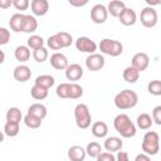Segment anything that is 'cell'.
<instances>
[{"instance_id":"cell-22","label":"cell","mask_w":161,"mask_h":161,"mask_svg":"<svg viewBox=\"0 0 161 161\" xmlns=\"http://www.w3.org/2000/svg\"><path fill=\"white\" fill-rule=\"evenodd\" d=\"M54 83H55V79H54V77L50 75V74H42V75H38V77L35 78V80H34V84L40 86V87L47 88V89L52 88V87L54 86Z\"/></svg>"},{"instance_id":"cell-32","label":"cell","mask_w":161,"mask_h":161,"mask_svg":"<svg viewBox=\"0 0 161 161\" xmlns=\"http://www.w3.org/2000/svg\"><path fill=\"white\" fill-rule=\"evenodd\" d=\"M86 151H87V155L89 157H93V158H97L101 153H102V147L98 142H89L86 147Z\"/></svg>"},{"instance_id":"cell-25","label":"cell","mask_w":161,"mask_h":161,"mask_svg":"<svg viewBox=\"0 0 161 161\" xmlns=\"http://www.w3.org/2000/svg\"><path fill=\"white\" fill-rule=\"evenodd\" d=\"M122 77L127 83H136L140 78V72L136 68H133L132 65H130V67L125 68V70L122 73Z\"/></svg>"},{"instance_id":"cell-18","label":"cell","mask_w":161,"mask_h":161,"mask_svg":"<svg viewBox=\"0 0 161 161\" xmlns=\"http://www.w3.org/2000/svg\"><path fill=\"white\" fill-rule=\"evenodd\" d=\"M24 19H25V15L21 14V13H15L10 16V20H9V26L13 31L15 33H19V31H23V28H24Z\"/></svg>"},{"instance_id":"cell-39","label":"cell","mask_w":161,"mask_h":161,"mask_svg":"<svg viewBox=\"0 0 161 161\" xmlns=\"http://www.w3.org/2000/svg\"><path fill=\"white\" fill-rule=\"evenodd\" d=\"M9 40H10V31H9L6 28L1 26V28H0V45L8 44Z\"/></svg>"},{"instance_id":"cell-8","label":"cell","mask_w":161,"mask_h":161,"mask_svg":"<svg viewBox=\"0 0 161 161\" xmlns=\"http://www.w3.org/2000/svg\"><path fill=\"white\" fill-rule=\"evenodd\" d=\"M75 48L79 52L83 53H88V54H93L97 50V44L94 40H92L88 36H79L75 40Z\"/></svg>"},{"instance_id":"cell-36","label":"cell","mask_w":161,"mask_h":161,"mask_svg":"<svg viewBox=\"0 0 161 161\" xmlns=\"http://www.w3.org/2000/svg\"><path fill=\"white\" fill-rule=\"evenodd\" d=\"M83 96V88L82 86L77 83H70V91H69V99H78Z\"/></svg>"},{"instance_id":"cell-2","label":"cell","mask_w":161,"mask_h":161,"mask_svg":"<svg viewBox=\"0 0 161 161\" xmlns=\"http://www.w3.org/2000/svg\"><path fill=\"white\" fill-rule=\"evenodd\" d=\"M114 106L118 109H131L138 102V96L132 89H123L114 96Z\"/></svg>"},{"instance_id":"cell-29","label":"cell","mask_w":161,"mask_h":161,"mask_svg":"<svg viewBox=\"0 0 161 161\" xmlns=\"http://www.w3.org/2000/svg\"><path fill=\"white\" fill-rule=\"evenodd\" d=\"M23 121H24V123H25L26 127L35 130V128H39V127L42 126V121H43V119H40L39 117H35V116H33V114L26 113V114L24 116V119H23Z\"/></svg>"},{"instance_id":"cell-23","label":"cell","mask_w":161,"mask_h":161,"mask_svg":"<svg viewBox=\"0 0 161 161\" xmlns=\"http://www.w3.org/2000/svg\"><path fill=\"white\" fill-rule=\"evenodd\" d=\"M28 113L29 114H33L35 117H39L40 119H44L47 117L48 111H47V107L44 104H42V103H33L28 108Z\"/></svg>"},{"instance_id":"cell-5","label":"cell","mask_w":161,"mask_h":161,"mask_svg":"<svg viewBox=\"0 0 161 161\" xmlns=\"http://www.w3.org/2000/svg\"><path fill=\"white\" fill-rule=\"evenodd\" d=\"M98 48L103 54H107L109 57H118L123 52L122 43L118 40H114V39H109V38L102 39L98 44Z\"/></svg>"},{"instance_id":"cell-27","label":"cell","mask_w":161,"mask_h":161,"mask_svg":"<svg viewBox=\"0 0 161 161\" xmlns=\"http://www.w3.org/2000/svg\"><path fill=\"white\" fill-rule=\"evenodd\" d=\"M21 119H24V118H23L21 111H20L18 107H10V108L6 111V121L15 122V123H20Z\"/></svg>"},{"instance_id":"cell-4","label":"cell","mask_w":161,"mask_h":161,"mask_svg":"<svg viewBox=\"0 0 161 161\" xmlns=\"http://www.w3.org/2000/svg\"><path fill=\"white\" fill-rule=\"evenodd\" d=\"M74 119H75L77 126L80 130H86L91 126L92 116H91L89 108L86 103H78L74 107Z\"/></svg>"},{"instance_id":"cell-34","label":"cell","mask_w":161,"mask_h":161,"mask_svg":"<svg viewBox=\"0 0 161 161\" xmlns=\"http://www.w3.org/2000/svg\"><path fill=\"white\" fill-rule=\"evenodd\" d=\"M57 36L59 38V42L63 48H68L73 43V36L67 31H59V33H57Z\"/></svg>"},{"instance_id":"cell-19","label":"cell","mask_w":161,"mask_h":161,"mask_svg":"<svg viewBox=\"0 0 161 161\" xmlns=\"http://www.w3.org/2000/svg\"><path fill=\"white\" fill-rule=\"evenodd\" d=\"M91 131H92V135L94 137H97V138H104L108 135V126L103 121H97V122H94L92 125Z\"/></svg>"},{"instance_id":"cell-43","label":"cell","mask_w":161,"mask_h":161,"mask_svg":"<svg viewBox=\"0 0 161 161\" xmlns=\"http://www.w3.org/2000/svg\"><path fill=\"white\" fill-rule=\"evenodd\" d=\"M116 161H130V157H128V153L126 151H118L117 152V156H116Z\"/></svg>"},{"instance_id":"cell-48","label":"cell","mask_w":161,"mask_h":161,"mask_svg":"<svg viewBox=\"0 0 161 161\" xmlns=\"http://www.w3.org/2000/svg\"><path fill=\"white\" fill-rule=\"evenodd\" d=\"M4 60H5V54H4V52L1 50V60H0V62L4 63Z\"/></svg>"},{"instance_id":"cell-20","label":"cell","mask_w":161,"mask_h":161,"mask_svg":"<svg viewBox=\"0 0 161 161\" xmlns=\"http://www.w3.org/2000/svg\"><path fill=\"white\" fill-rule=\"evenodd\" d=\"M126 9V5L123 1L121 0H112L108 3L107 5V10H108V14H111L112 16L114 18H118L119 14Z\"/></svg>"},{"instance_id":"cell-16","label":"cell","mask_w":161,"mask_h":161,"mask_svg":"<svg viewBox=\"0 0 161 161\" xmlns=\"http://www.w3.org/2000/svg\"><path fill=\"white\" fill-rule=\"evenodd\" d=\"M30 8H31V11L34 15L43 16L49 10V3H48V0H33L30 3Z\"/></svg>"},{"instance_id":"cell-40","label":"cell","mask_w":161,"mask_h":161,"mask_svg":"<svg viewBox=\"0 0 161 161\" xmlns=\"http://www.w3.org/2000/svg\"><path fill=\"white\" fill-rule=\"evenodd\" d=\"M13 5L16 10H26L29 8L30 3H29V0H14Z\"/></svg>"},{"instance_id":"cell-9","label":"cell","mask_w":161,"mask_h":161,"mask_svg":"<svg viewBox=\"0 0 161 161\" xmlns=\"http://www.w3.org/2000/svg\"><path fill=\"white\" fill-rule=\"evenodd\" d=\"M104 57L102 54H98V53H93V54H89L87 58H86V67L92 70V72H98L101 70L103 67H104Z\"/></svg>"},{"instance_id":"cell-1","label":"cell","mask_w":161,"mask_h":161,"mask_svg":"<svg viewBox=\"0 0 161 161\" xmlns=\"http://www.w3.org/2000/svg\"><path fill=\"white\" fill-rule=\"evenodd\" d=\"M114 130L121 135V137L131 138L136 135V125L131 121V118L126 113H119L113 119Z\"/></svg>"},{"instance_id":"cell-47","label":"cell","mask_w":161,"mask_h":161,"mask_svg":"<svg viewBox=\"0 0 161 161\" xmlns=\"http://www.w3.org/2000/svg\"><path fill=\"white\" fill-rule=\"evenodd\" d=\"M146 4H147V6L153 8L155 5H161V1L160 0H146Z\"/></svg>"},{"instance_id":"cell-13","label":"cell","mask_w":161,"mask_h":161,"mask_svg":"<svg viewBox=\"0 0 161 161\" xmlns=\"http://www.w3.org/2000/svg\"><path fill=\"white\" fill-rule=\"evenodd\" d=\"M103 147L106 148V151L108 152H118L122 150L123 147V141L121 140V137H117V136H111V137H106L104 140V143H103Z\"/></svg>"},{"instance_id":"cell-35","label":"cell","mask_w":161,"mask_h":161,"mask_svg":"<svg viewBox=\"0 0 161 161\" xmlns=\"http://www.w3.org/2000/svg\"><path fill=\"white\" fill-rule=\"evenodd\" d=\"M147 91H148V93L152 94V96H161V80L155 79V80L148 82V84H147Z\"/></svg>"},{"instance_id":"cell-33","label":"cell","mask_w":161,"mask_h":161,"mask_svg":"<svg viewBox=\"0 0 161 161\" xmlns=\"http://www.w3.org/2000/svg\"><path fill=\"white\" fill-rule=\"evenodd\" d=\"M69 91H70V83H60L58 87H57V96L62 99H67L69 98Z\"/></svg>"},{"instance_id":"cell-44","label":"cell","mask_w":161,"mask_h":161,"mask_svg":"<svg viewBox=\"0 0 161 161\" xmlns=\"http://www.w3.org/2000/svg\"><path fill=\"white\" fill-rule=\"evenodd\" d=\"M68 3H69V5H72V6L80 8V6L87 5V4H88V0H69Z\"/></svg>"},{"instance_id":"cell-30","label":"cell","mask_w":161,"mask_h":161,"mask_svg":"<svg viewBox=\"0 0 161 161\" xmlns=\"http://www.w3.org/2000/svg\"><path fill=\"white\" fill-rule=\"evenodd\" d=\"M20 131V127H19V123H15V122H10V121H6L5 125H4V135L9 136V137H15Z\"/></svg>"},{"instance_id":"cell-38","label":"cell","mask_w":161,"mask_h":161,"mask_svg":"<svg viewBox=\"0 0 161 161\" xmlns=\"http://www.w3.org/2000/svg\"><path fill=\"white\" fill-rule=\"evenodd\" d=\"M47 45L52 49V50H60L63 47H62V44H60V42H59V38L57 36V34H53V35H50L48 39H47Z\"/></svg>"},{"instance_id":"cell-11","label":"cell","mask_w":161,"mask_h":161,"mask_svg":"<svg viewBox=\"0 0 161 161\" xmlns=\"http://www.w3.org/2000/svg\"><path fill=\"white\" fill-rule=\"evenodd\" d=\"M50 65L54 68V69H58V70H65L69 65L68 63V58L63 54V53H59V52H55L54 54L50 55Z\"/></svg>"},{"instance_id":"cell-41","label":"cell","mask_w":161,"mask_h":161,"mask_svg":"<svg viewBox=\"0 0 161 161\" xmlns=\"http://www.w3.org/2000/svg\"><path fill=\"white\" fill-rule=\"evenodd\" d=\"M152 119L156 125L161 126V106H156L152 109Z\"/></svg>"},{"instance_id":"cell-7","label":"cell","mask_w":161,"mask_h":161,"mask_svg":"<svg viewBox=\"0 0 161 161\" xmlns=\"http://www.w3.org/2000/svg\"><path fill=\"white\" fill-rule=\"evenodd\" d=\"M108 10L103 4H96L91 9V20L94 24H103L107 20Z\"/></svg>"},{"instance_id":"cell-6","label":"cell","mask_w":161,"mask_h":161,"mask_svg":"<svg viewBox=\"0 0 161 161\" xmlns=\"http://www.w3.org/2000/svg\"><path fill=\"white\" fill-rule=\"evenodd\" d=\"M157 20H158V15H157V11L153 8L146 6L141 10L140 21L145 28H153L157 24Z\"/></svg>"},{"instance_id":"cell-28","label":"cell","mask_w":161,"mask_h":161,"mask_svg":"<svg viewBox=\"0 0 161 161\" xmlns=\"http://www.w3.org/2000/svg\"><path fill=\"white\" fill-rule=\"evenodd\" d=\"M30 94H31V97H33L34 99L42 101V99H45V98L48 97V89H47V88H43V87H40V86L34 84V86L31 87V89H30Z\"/></svg>"},{"instance_id":"cell-12","label":"cell","mask_w":161,"mask_h":161,"mask_svg":"<svg viewBox=\"0 0 161 161\" xmlns=\"http://www.w3.org/2000/svg\"><path fill=\"white\" fill-rule=\"evenodd\" d=\"M118 20L125 26H132L137 21V14L132 8H126L118 16Z\"/></svg>"},{"instance_id":"cell-46","label":"cell","mask_w":161,"mask_h":161,"mask_svg":"<svg viewBox=\"0 0 161 161\" xmlns=\"http://www.w3.org/2000/svg\"><path fill=\"white\" fill-rule=\"evenodd\" d=\"M11 5H13L11 0H0V8H3V9H8Z\"/></svg>"},{"instance_id":"cell-31","label":"cell","mask_w":161,"mask_h":161,"mask_svg":"<svg viewBox=\"0 0 161 161\" xmlns=\"http://www.w3.org/2000/svg\"><path fill=\"white\" fill-rule=\"evenodd\" d=\"M26 43H28V47L31 48L33 50H36V49H40V48L44 47V39L40 35H35V34L30 35L28 38Z\"/></svg>"},{"instance_id":"cell-15","label":"cell","mask_w":161,"mask_h":161,"mask_svg":"<svg viewBox=\"0 0 161 161\" xmlns=\"http://www.w3.org/2000/svg\"><path fill=\"white\" fill-rule=\"evenodd\" d=\"M13 75H14V79L20 82V83H24L26 80L30 79L31 77V70L28 65H24V64H20L18 67L14 68V72H13Z\"/></svg>"},{"instance_id":"cell-3","label":"cell","mask_w":161,"mask_h":161,"mask_svg":"<svg viewBox=\"0 0 161 161\" xmlns=\"http://www.w3.org/2000/svg\"><path fill=\"white\" fill-rule=\"evenodd\" d=\"M141 148H142L143 153H146L148 156L157 155L160 151V136H158V133L155 131H147L143 135Z\"/></svg>"},{"instance_id":"cell-42","label":"cell","mask_w":161,"mask_h":161,"mask_svg":"<svg viewBox=\"0 0 161 161\" xmlns=\"http://www.w3.org/2000/svg\"><path fill=\"white\" fill-rule=\"evenodd\" d=\"M97 161H116V156L112 152H102L97 158Z\"/></svg>"},{"instance_id":"cell-37","label":"cell","mask_w":161,"mask_h":161,"mask_svg":"<svg viewBox=\"0 0 161 161\" xmlns=\"http://www.w3.org/2000/svg\"><path fill=\"white\" fill-rule=\"evenodd\" d=\"M33 58L35 62L38 63H43L48 59V50L47 48H40V49H36V50H33Z\"/></svg>"},{"instance_id":"cell-26","label":"cell","mask_w":161,"mask_h":161,"mask_svg":"<svg viewBox=\"0 0 161 161\" xmlns=\"http://www.w3.org/2000/svg\"><path fill=\"white\" fill-rule=\"evenodd\" d=\"M38 29V21L35 19V16L33 15H25L24 19V28H23V33H34Z\"/></svg>"},{"instance_id":"cell-24","label":"cell","mask_w":161,"mask_h":161,"mask_svg":"<svg viewBox=\"0 0 161 161\" xmlns=\"http://www.w3.org/2000/svg\"><path fill=\"white\" fill-rule=\"evenodd\" d=\"M153 123L152 116H150L148 113H141L137 116L136 118V126L141 130H148Z\"/></svg>"},{"instance_id":"cell-14","label":"cell","mask_w":161,"mask_h":161,"mask_svg":"<svg viewBox=\"0 0 161 161\" xmlns=\"http://www.w3.org/2000/svg\"><path fill=\"white\" fill-rule=\"evenodd\" d=\"M65 77L72 83H75V80H79L83 77V68L77 63L69 64L68 68L65 69Z\"/></svg>"},{"instance_id":"cell-45","label":"cell","mask_w":161,"mask_h":161,"mask_svg":"<svg viewBox=\"0 0 161 161\" xmlns=\"http://www.w3.org/2000/svg\"><path fill=\"white\" fill-rule=\"evenodd\" d=\"M135 161H151V158H150V156L148 155H146V153H138L136 157H135Z\"/></svg>"},{"instance_id":"cell-17","label":"cell","mask_w":161,"mask_h":161,"mask_svg":"<svg viewBox=\"0 0 161 161\" xmlns=\"http://www.w3.org/2000/svg\"><path fill=\"white\" fill-rule=\"evenodd\" d=\"M86 156H87V151L82 146L74 145L68 148V158L70 161H84Z\"/></svg>"},{"instance_id":"cell-21","label":"cell","mask_w":161,"mask_h":161,"mask_svg":"<svg viewBox=\"0 0 161 161\" xmlns=\"http://www.w3.org/2000/svg\"><path fill=\"white\" fill-rule=\"evenodd\" d=\"M14 57L18 62H28L30 58V48L28 45H18L14 50Z\"/></svg>"},{"instance_id":"cell-10","label":"cell","mask_w":161,"mask_h":161,"mask_svg":"<svg viewBox=\"0 0 161 161\" xmlns=\"http://www.w3.org/2000/svg\"><path fill=\"white\" fill-rule=\"evenodd\" d=\"M150 64V57L143 53V52H140V53H136L133 57H132V62H131V65L133 68H136L140 73L146 70L147 67Z\"/></svg>"}]
</instances>
